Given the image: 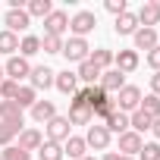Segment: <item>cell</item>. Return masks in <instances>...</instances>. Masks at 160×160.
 Wrapping results in <instances>:
<instances>
[{"label":"cell","instance_id":"1","mask_svg":"<svg viewBox=\"0 0 160 160\" xmlns=\"http://www.w3.org/2000/svg\"><path fill=\"white\" fill-rule=\"evenodd\" d=\"M113 107H116L119 113H135V110L141 107V88H135V85H126L122 91H116V98H113Z\"/></svg>","mask_w":160,"mask_h":160},{"label":"cell","instance_id":"2","mask_svg":"<svg viewBox=\"0 0 160 160\" xmlns=\"http://www.w3.org/2000/svg\"><path fill=\"white\" fill-rule=\"evenodd\" d=\"M63 57L69 63H85L91 57V47L85 38H69V41H63Z\"/></svg>","mask_w":160,"mask_h":160},{"label":"cell","instance_id":"3","mask_svg":"<svg viewBox=\"0 0 160 160\" xmlns=\"http://www.w3.org/2000/svg\"><path fill=\"white\" fill-rule=\"evenodd\" d=\"M94 25H98V16L88 13V10L75 13V16L69 19V32H72V38H85L88 32H94Z\"/></svg>","mask_w":160,"mask_h":160},{"label":"cell","instance_id":"4","mask_svg":"<svg viewBox=\"0 0 160 160\" xmlns=\"http://www.w3.org/2000/svg\"><path fill=\"white\" fill-rule=\"evenodd\" d=\"M85 144L94 148V151H107L110 148V132L104 122H91L88 126V135H85Z\"/></svg>","mask_w":160,"mask_h":160},{"label":"cell","instance_id":"5","mask_svg":"<svg viewBox=\"0 0 160 160\" xmlns=\"http://www.w3.org/2000/svg\"><path fill=\"white\" fill-rule=\"evenodd\" d=\"M135 16H138V25H141V28H154V25H160V0H144L141 10H138Z\"/></svg>","mask_w":160,"mask_h":160},{"label":"cell","instance_id":"6","mask_svg":"<svg viewBox=\"0 0 160 160\" xmlns=\"http://www.w3.org/2000/svg\"><path fill=\"white\" fill-rule=\"evenodd\" d=\"M69 119L66 116H53L50 122H47V141H53V144H63L66 138H69Z\"/></svg>","mask_w":160,"mask_h":160},{"label":"cell","instance_id":"7","mask_svg":"<svg viewBox=\"0 0 160 160\" xmlns=\"http://www.w3.org/2000/svg\"><path fill=\"white\" fill-rule=\"evenodd\" d=\"M53 75H57V72H53L50 66H35V69L28 72V82H32L35 91H47V88L53 85Z\"/></svg>","mask_w":160,"mask_h":160},{"label":"cell","instance_id":"8","mask_svg":"<svg viewBox=\"0 0 160 160\" xmlns=\"http://www.w3.org/2000/svg\"><path fill=\"white\" fill-rule=\"evenodd\" d=\"M3 72H7V78H13V82H19V78H28L32 66H28V60H25V57H16V53H13V57L7 60Z\"/></svg>","mask_w":160,"mask_h":160},{"label":"cell","instance_id":"9","mask_svg":"<svg viewBox=\"0 0 160 160\" xmlns=\"http://www.w3.org/2000/svg\"><path fill=\"white\" fill-rule=\"evenodd\" d=\"M66 28H69V16H66L63 10H53V13L44 19V35H57V38H63Z\"/></svg>","mask_w":160,"mask_h":160},{"label":"cell","instance_id":"10","mask_svg":"<svg viewBox=\"0 0 160 160\" xmlns=\"http://www.w3.org/2000/svg\"><path fill=\"white\" fill-rule=\"evenodd\" d=\"M101 88H104L107 94L122 91V88H126V75H122L119 69H104V72H101Z\"/></svg>","mask_w":160,"mask_h":160},{"label":"cell","instance_id":"11","mask_svg":"<svg viewBox=\"0 0 160 160\" xmlns=\"http://www.w3.org/2000/svg\"><path fill=\"white\" fill-rule=\"evenodd\" d=\"M22 107L16 101H0V122H10V126H25L22 122Z\"/></svg>","mask_w":160,"mask_h":160},{"label":"cell","instance_id":"12","mask_svg":"<svg viewBox=\"0 0 160 160\" xmlns=\"http://www.w3.org/2000/svg\"><path fill=\"white\" fill-rule=\"evenodd\" d=\"M28 25H32V16H28L25 10H7V32L19 35V32H25Z\"/></svg>","mask_w":160,"mask_h":160},{"label":"cell","instance_id":"13","mask_svg":"<svg viewBox=\"0 0 160 160\" xmlns=\"http://www.w3.org/2000/svg\"><path fill=\"white\" fill-rule=\"evenodd\" d=\"M141 144H144V141H141V135H138V132H132V129L119 135V154H122V157H135V154L141 151Z\"/></svg>","mask_w":160,"mask_h":160},{"label":"cell","instance_id":"14","mask_svg":"<svg viewBox=\"0 0 160 160\" xmlns=\"http://www.w3.org/2000/svg\"><path fill=\"white\" fill-rule=\"evenodd\" d=\"M113 69H119L122 75L126 72H135L138 69V50H119V53H113Z\"/></svg>","mask_w":160,"mask_h":160},{"label":"cell","instance_id":"15","mask_svg":"<svg viewBox=\"0 0 160 160\" xmlns=\"http://www.w3.org/2000/svg\"><path fill=\"white\" fill-rule=\"evenodd\" d=\"M53 85H57L63 94H69V98H72V94L78 91V75H75V72H69V69H63V72H57V75H53Z\"/></svg>","mask_w":160,"mask_h":160},{"label":"cell","instance_id":"16","mask_svg":"<svg viewBox=\"0 0 160 160\" xmlns=\"http://www.w3.org/2000/svg\"><path fill=\"white\" fill-rule=\"evenodd\" d=\"M41 144H44V135H41L38 129H22V132H19V144H16V148H22V151L32 154V151H38Z\"/></svg>","mask_w":160,"mask_h":160},{"label":"cell","instance_id":"17","mask_svg":"<svg viewBox=\"0 0 160 160\" xmlns=\"http://www.w3.org/2000/svg\"><path fill=\"white\" fill-rule=\"evenodd\" d=\"M135 50H154L160 41H157V28H138L135 35Z\"/></svg>","mask_w":160,"mask_h":160},{"label":"cell","instance_id":"18","mask_svg":"<svg viewBox=\"0 0 160 160\" xmlns=\"http://www.w3.org/2000/svg\"><path fill=\"white\" fill-rule=\"evenodd\" d=\"M57 116V107H53V101H35V107H32V119L35 122H50Z\"/></svg>","mask_w":160,"mask_h":160},{"label":"cell","instance_id":"19","mask_svg":"<svg viewBox=\"0 0 160 160\" xmlns=\"http://www.w3.org/2000/svg\"><path fill=\"white\" fill-rule=\"evenodd\" d=\"M85 151H88V144H85V138H78V135H69L66 144H63V157H72V160H82Z\"/></svg>","mask_w":160,"mask_h":160},{"label":"cell","instance_id":"20","mask_svg":"<svg viewBox=\"0 0 160 160\" xmlns=\"http://www.w3.org/2000/svg\"><path fill=\"white\" fill-rule=\"evenodd\" d=\"M113 28H116V35H135L141 25H138V16L126 10L122 16H116V25H113Z\"/></svg>","mask_w":160,"mask_h":160},{"label":"cell","instance_id":"21","mask_svg":"<svg viewBox=\"0 0 160 160\" xmlns=\"http://www.w3.org/2000/svg\"><path fill=\"white\" fill-rule=\"evenodd\" d=\"M104 126H107V132L113 135H122V132H129V113H119V110H113L107 119H104Z\"/></svg>","mask_w":160,"mask_h":160},{"label":"cell","instance_id":"22","mask_svg":"<svg viewBox=\"0 0 160 160\" xmlns=\"http://www.w3.org/2000/svg\"><path fill=\"white\" fill-rule=\"evenodd\" d=\"M75 75H78V82H85L88 88H91L94 82H101V69H98V66H94L91 60H85V63H78V72H75Z\"/></svg>","mask_w":160,"mask_h":160},{"label":"cell","instance_id":"23","mask_svg":"<svg viewBox=\"0 0 160 160\" xmlns=\"http://www.w3.org/2000/svg\"><path fill=\"white\" fill-rule=\"evenodd\" d=\"M69 126H88V122H94V116H91V110L88 107H78V104H69Z\"/></svg>","mask_w":160,"mask_h":160},{"label":"cell","instance_id":"24","mask_svg":"<svg viewBox=\"0 0 160 160\" xmlns=\"http://www.w3.org/2000/svg\"><path fill=\"white\" fill-rule=\"evenodd\" d=\"M151 126H154V119L148 116V113H141V110H135V113H129V129L132 132H151Z\"/></svg>","mask_w":160,"mask_h":160},{"label":"cell","instance_id":"25","mask_svg":"<svg viewBox=\"0 0 160 160\" xmlns=\"http://www.w3.org/2000/svg\"><path fill=\"white\" fill-rule=\"evenodd\" d=\"M25 13H28V16H38V19H47V16L53 13V3H50V0H28V3H25Z\"/></svg>","mask_w":160,"mask_h":160},{"label":"cell","instance_id":"26","mask_svg":"<svg viewBox=\"0 0 160 160\" xmlns=\"http://www.w3.org/2000/svg\"><path fill=\"white\" fill-rule=\"evenodd\" d=\"M35 101H38V91H35L32 85H19V94H16V104H19L22 110H32V107H35Z\"/></svg>","mask_w":160,"mask_h":160},{"label":"cell","instance_id":"27","mask_svg":"<svg viewBox=\"0 0 160 160\" xmlns=\"http://www.w3.org/2000/svg\"><path fill=\"white\" fill-rule=\"evenodd\" d=\"M19 50V35H13V32H0V53H7V57H13Z\"/></svg>","mask_w":160,"mask_h":160},{"label":"cell","instance_id":"28","mask_svg":"<svg viewBox=\"0 0 160 160\" xmlns=\"http://www.w3.org/2000/svg\"><path fill=\"white\" fill-rule=\"evenodd\" d=\"M38 50H41V38H35V35H25V38L19 41V57H25V60H28V57H35Z\"/></svg>","mask_w":160,"mask_h":160},{"label":"cell","instance_id":"29","mask_svg":"<svg viewBox=\"0 0 160 160\" xmlns=\"http://www.w3.org/2000/svg\"><path fill=\"white\" fill-rule=\"evenodd\" d=\"M101 72L107 69V66H113V50H107V47H98V50H91V57H88Z\"/></svg>","mask_w":160,"mask_h":160},{"label":"cell","instance_id":"30","mask_svg":"<svg viewBox=\"0 0 160 160\" xmlns=\"http://www.w3.org/2000/svg\"><path fill=\"white\" fill-rule=\"evenodd\" d=\"M138 110H141V113H148L151 119H157V116H160V98H157V94H144Z\"/></svg>","mask_w":160,"mask_h":160},{"label":"cell","instance_id":"31","mask_svg":"<svg viewBox=\"0 0 160 160\" xmlns=\"http://www.w3.org/2000/svg\"><path fill=\"white\" fill-rule=\"evenodd\" d=\"M38 157H41V160H63V144L44 141V144L38 148Z\"/></svg>","mask_w":160,"mask_h":160},{"label":"cell","instance_id":"32","mask_svg":"<svg viewBox=\"0 0 160 160\" xmlns=\"http://www.w3.org/2000/svg\"><path fill=\"white\" fill-rule=\"evenodd\" d=\"M41 50H44V53H63V38L44 35V38H41Z\"/></svg>","mask_w":160,"mask_h":160},{"label":"cell","instance_id":"33","mask_svg":"<svg viewBox=\"0 0 160 160\" xmlns=\"http://www.w3.org/2000/svg\"><path fill=\"white\" fill-rule=\"evenodd\" d=\"M16 94H19V82L3 78V82H0V101H16Z\"/></svg>","mask_w":160,"mask_h":160},{"label":"cell","instance_id":"34","mask_svg":"<svg viewBox=\"0 0 160 160\" xmlns=\"http://www.w3.org/2000/svg\"><path fill=\"white\" fill-rule=\"evenodd\" d=\"M22 132V126H10V122H0V144L3 148H10V141L16 138Z\"/></svg>","mask_w":160,"mask_h":160},{"label":"cell","instance_id":"35","mask_svg":"<svg viewBox=\"0 0 160 160\" xmlns=\"http://www.w3.org/2000/svg\"><path fill=\"white\" fill-rule=\"evenodd\" d=\"M0 160H32V154L22 151V148H16V144H10V148L0 151Z\"/></svg>","mask_w":160,"mask_h":160},{"label":"cell","instance_id":"36","mask_svg":"<svg viewBox=\"0 0 160 160\" xmlns=\"http://www.w3.org/2000/svg\"><path fill=\"white\" fill-rule=\"evenodd\" d=\"M138 157H141V160H160V144H157V141H148V144H141Z\"/></svg>","mask_w":160,"mask_h":160},{"label":"cell","instance_id":"37","mask_svg":"<svg viewBox=\"0 0 160 160\" xmlns=\"http://www.w3.org/2000/svg\"><path fill=\"white\" fill-rule=\"evenodd\" d=\"M104 7H107V13H113V16H122V13L129 10V7H126V0H107Z\"/></svg>","mask_w":160,"mask_h":160},{"label":"cell","instance_id":"38","mask_svg":"<svg viewBox=\"0 0 160 160\" xmlns=\"http://www.w3.org/2000/svg\"><path fill=\"white\" fill-rule=\"evenodd\" d=\"M148 66H151L154 72H160V44H157L154 50H148Z\"/></svg>","mask_w":160,"mask_h":160},{"label":"cell","instance_id":"39","mask_svg":"<svg viewBox=\"0 0 160 160\" xmlns=\"http://www.w3.org/2000/svg\"><path fill=\"white\" fill-rule=\"evenodd\" d=\"M151 94H157V98H160V72H154V75H151Z\"/></svg>","mask_w":160,"mask_h":160},{"label":"cell","instance_id":"40","mask_svg":"<svg viewBox=\"0 0 160 160\" xmlns=\"http://www.w3.org/2000/svg\"><path fill=\"white\" fill-rule=\"evenodd\" d=\"M104 160H135V157H122V154H116V151H107Z\"/></svg>","mask_w":160,"mask_h":160},{"label":"cell","instance_id":"41","mask_svg":"<svg viewBox=\"0 0 160 160\" xmlns=\"http://www.w3.org/2000/svg\"><path fill=\"white\" fill-rule=\"evenodd\" d=\"M151 132H154V135H157V138H160V116H157V119H154V126H151Z\"/></svg>","mask_w":160,"mask_h":160},{"label":"cell","instance_id":"42","mask_svg":"<svg viewBox=\"0 0 160 160\" xmlns=\"http://www.w3.org/2000/svg\"><path fill=\"white\" fill-rule=\"evenodd\" d=\"M3 78H7V72H3V66H0V82H3Z\"/></svg>","mask_w":160,"mask_h":160},{"label":"cell","instance_id":"43","mask_svg":"<svg viewBox=\"0 0 160 160\" xmlns=\"http://www.w3.org/2000/svg\"><path fill=\"white\" fill-rule=\"evenodd\" d=\"M82 160H98V157H88V154H85V157H82Z\"/></svg>","mask_w":160,"mask_h":160}]
</instances>
